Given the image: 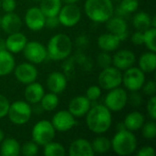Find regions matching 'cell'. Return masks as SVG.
<instances>
[{"label":"cell","mask_w":156,"mask_h":156,"mask_svg":"<svg viewBox=\"0 0 156 156\" xmlns=\"http://www.w3.org/2000/svg\"><path fill=\"white\" fill-rule=\"evenodd\" d=\"M85 116L88 129L95 134H103L112 127V112L104 104H91Z\"/></svg>","instance_id":"1"},{"label":"cell","mask_w":156,"mask_h":156,"mask_svg":"<svg viewBox=\"0 0 156 156\" xmlns=\"http://www.w3.org/2000/svg\"><path fill=\"white\" fill-rule=\"evenodd\" d=\"M46 48L48 57L50 59L55 61L65 60L71 55L73 42L68 35L59 33L50 37Z\"/></svg>","instance_id":"2"},{"label":"cell","mask_w":156,"mask_h":156,"mask_svg":"<svg viewBox=\"0 0 156 156\" xmlns=\"http://www.w3.org/2000/svg\"><path fill=\"white\" fill-rule=\"evenodd\" d=\"M84 11L90 20L101 24L113 16L114 5L112 0H86Z\"/></svg>","instance_id":"3"},{"label":"cell","mask_w":156,"mask_h":156,"mask_svg":"<svg viewBox=\"0 0 156 156\" xmlns=\"http://www.w3.org/2000/svg\"><path fill=\"white\" fill-rule=\"evenodd\" d=\"M112 151L119 156H128L137 150V138L127 129L118 130L111 140Z\"/></svg>","instance_id":"4"},{"label":"cell","mask_w":156,"mask_h":156,"mask_svg":"<svg viewBox=\"0 0 156 156\" xmlns=\"http://www.w3.org/2000/svg\"><path fill=\"white\" fill-rule=\"evenodd\" d=\"M93 63L82 52L77 53L73 57H69L63 64V73L68 79L75 77L78 72H88L92 69Z\"/></svg>","instance_id":"5"},{"label":"cell","mask_w":156,"mask_h":156,"mask_svg":"<svg viewBox=\"0 0 156 156\" xmlns=\"http://www.w3.org/2000/svg\"><path fill=\"white\" fill-rule=\"evenodd\" d=\"M33 114L31 104L25 101H16L9 105L7 117L16 125H24L29 122Z\"/></svg>","instance_id":"6"},{"label":"cell","mask_w":156,"mask_h":156,"mask_svg":"<svg viewBox=\"0 0 156 156\" xmlns=\"http://www.w3.org/2000/svg\"><path fill=\"white\" fill-rule=\"evenodd\" d=\"M32 141L38 146H44L51 141H54L56 136V130L51 122L41 120L35 123L31 131Z\"/></svg>","instance_id":"7"},{"label":"cell","mask_w":156,"mask_h":156,"mask_svg":"<svg viewBox=\"0 0 156 156\" xmlns=\"http://www.w3.org/2000/svg\"><path fill=\"white\" fill-rule=\"evenodd\" d=\"M122 70L118 69L114 66H110L101 69L98 76V83L101 90H110L120 87L122 85Z\"/></svg>","instance_id":"8"},{"label":"cell","mask_w":156,"mask_h":156,"mask_svg":"<svg viewBox=\"0 0 156 156\" xmlns=\"http://www.w3.org/2000/svg\"><path fill=\"white\" fill-rule=\"evenodd\" d=\"M128 103V93L125 89L117 87L108 90L104 99V105L112 112L122 111Z\"/></svg>","instance_id":"9"},{"label":"cell","mask_w":156,"mask_h":156,"mask_svg":"<svg viewBox=\"0 0 156 156\" xmlns=\"http://www.w3.org/2000/svg\"><path fill=\"white\" fill-rule=\"evenodd\" d=\"M123 71L122 84H123L124 88L130 91H138L142 90V87L145 82V73L134 66Z\"/></svg>","instance_id":"10"},{"label":"cell","mask_w":156,"mask_h":156,"mask_svg":"<svg viewBox=\"0 0 156 156\" xmlns=\"http://www.w3.org/2000/svg\"><path fill=\"white\" fill-rule=\"evenodd\" d=\"M25 58L34 64H41L48 58L47 48L38 41H27L22 50Z\"/></svg>","instance_id":"11"},{"label":"cell","mask_w":156,"mask_h":156,"mask_svg":"<svg viewBox=\"0 0 156 156\" xmlns=\"http://www.w3.org/2000/svg\"><path fill=\"white\" fill-rule=\"evenodd\" d=\"M58 17L61 26L73 27L80 21L81 10L76 4H65L61 6Z\"/></svg>","instance_id":"12"},{"label":"cell","mask_w":156,"mask_h":156,"mask_svg":"<svg viewBox=\"0 0 156 156\" xmlns=\"http://www.w3.org/2000/svg\"><path fill=\"white\" fill-rule=\"evenodd\" d=\"M50 122L53 127L55 128L56 132L60 133L70 131L78 123L76 118L68 110H61L57 112L53 115Z\"/></svg>","instance_id":"13"},{"label":"cell","mask_w":156,"mask_h":156,"mask_svg":"<svg viewBox=\"0 0 156 156\" xmlns=\"http://www.w3.org/2000/svg\"><path fill=\"white\" fill-rule=\"evenodd\" d=\"M13 72L16 80L24 85L36 81L38 75L37 69L30 62H23L17 66L16 65Z\"/></svg>","instance_id":"14"},{"label":"cell","mask_w":156,"mask_h":156,"mask_svg":"<svg viewBox=\"0 0 156 156\" xmlns=\"http://www.w3.org/2000/svg\"><path fill=\"white\" fill-rule=\"evenodd\" d=\"M46 16L38 6L29 7L25 14V24L32 31H39L45 27Z\"/></svg>","instance_id":"15"},{"label":"cell","mask_w":156,"mask_h":156,"mask_svg":"<svg viewBox=\"0 0 156 156\" xmlns=\"http://www.w3.org/2000/svg\"><path fill=\"white\" fill-rule=\"evenodd\" d=\"M105 23H106L107 30L110 33L116 35L119 37V39L121 40V42L124 41L128 37V36H129L128 25L124 18H122V17H119V16H116L113 15Z\"/></svg>","instance_id":"16"},{"label":"cell","mask_w":156,"mask_h":156,"mask_svg":"<svg viewBox=\"0 0 156 156\" xmlns=\"http://www.w3.org/2000/svg\"><path fill=\"white\" fill-rule=\"evenodd\" d=\"M90 107L91 102L85 95H78L72 98L69 101L68 111L75 118H80L87 114Z\"/></svg>","instance_id":"17"},{"label":"cell","mask_w":156,"mask_h":156,"mask_svg":"<svg viewBox=\"0 0 156 156\" xmlns=\"http://www.w3.org/2000/svg\"><path fill=\"white\" fill-rule=\"evenodd\" d=\"M136 62L134 53L130 49H120L112 56V66L120 70H125Z\"/></svg>","instance_id":"18"},{"label":"cell","mask_w":156,"mask_h":156,"mask_svg":"<svg viewBox=\"0 0 156 156\" xmlns=\"http://www.w3.org/2000/svg\"><path fill=\"white\" fill-rule=\"evenodd\" d=\"M46 82L50 92L59 94L66 90L68 85V78L63 72L53 71L48 74Z\"/></svg>","instance_id":"19"},{"label":"cell","mask_w":156,"mask_h":156,"mask_svg":"<svg viewBox=\"0 0 156 156\" xmlns=\"http://www.w3.org/2000/svg\"><path fill=\"white\" fill-rule=\"evenodd\" d=\"M69 154L70 156H94L91 143L84 138H78L74 140L69 148Z\"/></svg>","instance_id":"20"},{"label":"cell","mask_w":156,"mask_h":156,"mask_svg":"<svg viewBox=\"0 0 156 156\" xmlns=\"http://www.w3.org/2000/svg\"><path fill=\"white\" fill-rule=\"evenodd\" d=\"M22 27V20L17 14L14 12L5 13L1 16V29L7 35L20 31Z\"/></svg>","instance_id":"21"},{"label":"cell","mask_w":156,"mask_h":156,"mask_svg":"<svg viewBox=\"0 0 156 156\" xmlns=\"http://www.w3.org/2000/svg\"><path fill=\"white\" fill-rule=\"evenodd\" d=\"M27 42V36L20 31L9 34L5 38L6 50L11 52L12 54L22 52Z\"/></svg>","instance_id":"22"},{"label":"cell","mask_w":156,"mask_h":156,"mask_svg":"<svg viewBox=\"0 0 156 156\" xmlns=\"http://www.w3.org/2000/svg\"><path fill=\"white\" fill-rule=\"evenodd\" d=\"M26 86L27 87L24 91V97L26 101L33 105L39 103L40 100L45 94L44 87L37 81L31 82Z\"/></svg>","instance_id":"23"},{"label":"cell","mask_w":156,"mask_h":156,"mask_svg":"<svg viewBox=\"0 0 156 156\" xmlns=\"http://www.w3.org/2000/svg\"><path fill=\"white\" fill-rule=\"evenodd\" d=\"M97 43H98V47L102 51L112 52L119 48L121 44V40L116 35L108 32L100 35L97 39Z\"/></svg>","instance_id":"24"},{"label":"cell","mask_w":156,"mask_h":156,"mask_svg":"<svg viewBox=\"0 0 156 156\" xmlns=\"http://www.w3.org/2000/svg\"><path fill=\"white\" fill-rule=\"evenodd\" d=\"M125 129L131 132H137L142 129L145 122V117L143 113L138 111H133L129 112L122 122Z\"/></svg>","instance_id":"25"},{"label":"cell","mask_w":156,"mask_h":156,"mask_svg":"<svg viewBox=\"0 0 156 156\" xmlns=\"http://www.w3.org/2000/svg\"><path fill=\"white\" fill-rule=\"evenodd\" d=\"M16 60L13 54L7 50L0 51V77L7 76L13 72Z\"/></svg>","instance_id":"26"},{"label":"cell","mask_w":156,"mask_h":156,"mask_svg":"<svg viewBox=\"0 0 156 156\" xmlns=\"http://www.w3.org/2000/svg\"><path fill=\"white\" fill-rule=\"evenodd\" d=\"M138 68L144 73L154 72L156 67L155 52L148 51L143 53L138 59Z\"/></svg>","instance_id":"27"},{"label":"cell","mask_w":156,"mask_h":156,"mask_svg":"<svg viewBox=\"0 0 156 156\" xmlns=\"http://www.w3.org/2000/svg\"><path fill=\"white\" fill-rule=\"evenodd\" d=\"M20 154V144L15 138H5L0 144V155L17 156Z\"/></svg>","instance_id":"28"},{"label":"cell","mask_w":156,"mask_h":156,"mask_svg":"<svg viewBox=\"0 0 156 156\" xmlns=\"http://www.w3.org/2000/svg\"><path fill=\"white\" fill-rule=\"evenodd\" d=\"M151 20H152V17L148 13L144 11H141L134 15L133 19V27L137 31L144 32L147 30L148 28L152 27Z\"/></svg>","instance_id":"29"},{"label":"cell","mask_w":156,"mask_h":156,"mask_svg":"<svg viewBox=\"0 0 156 156\" xmlns=\"http://www.w3.org/2000/svg\"><path fill=\"white\" fill-rule=\"evenodd\" d=\"M62 6L61 0H41L39 8L46 17L58 16Z\"/></svg>","instance_id":"30"},{"label":"cell","mask_w":156,"mask_h":156,"mask_svg":"<svg viewBox=\"0 0 156 156\" xmlns=\"http://www.w3.org/2000/svg\"><path fill=\"white\" fill-rule=\"evenodd\" d=\"M91 146L93 149L94 154H103L108 153L112 149V144L111 140L105 136L99 135L97 136L92 142H91Z\"/></svg>","instance_id":"31"},{"label":"cell","mask_w":156,"mask_h":156,"mask_svg":"<svg viewBox=\"0 0 156 156\" xmlns=\"http://www.w3.org/2000/svg\"><path fill=\"white\" fill-rule=\"evenodd\" d=\"M58 102L59 100L58 94L53 92H48L44 94V96L39 101V105L41 106L44 112H53L58 107Z\"/></svg>","instance_id":"32"},{"label":"cell","mask_w":156,"mask_h":156,"mask_svg":"<svg viewBox=\"0 0 156 156\" xmlns=\"http://www.w3.org/2000/svg\"><path fill=\"white\" fill-rule=\"evenodd\" d=\"M67 154L65 147L57 142L51 141L43 146V154L45 156H65Z\"/></svg>","instance_id":"33"},{"label":"cell","mask_w":156,"mask_h":156,"mask_svg":"<svg viewBox=\"0 0 156 156\" xmlns=\"http://www.w3.org/2000/svg\"><path fill=\"white\" fill-rule=\"evenodd\" d=\"M155 27H150L147 30L144 31V45H145L146 48L149 51H156L155 46Z\"/></svg>","instance_id":"34"},{"label":"cell","mask_w":156,"mask_h":156,"mask_svg":"<svg viewBox=\"0 0 156 156\" xmlns=\"http://www.w3.org/2000/svg\"><path fill=\"white\" fill-rule=\"evenodd\" d=\"M142 134L144 138L147 140H153L156 137V123L155 121H151L148 122H144L142 127Z\"/></svg>","instance_id":"35"},{"label":"cell","mask_w":156,"mask_h":156,"mask_svg":"<svg viewBox=\"0 0 156 156\" xmlns=\"http://www.w3.org/2000/svg\"><path fill=\"white\" fill-rule=\"evenodd\" d=\"M38 154V145L31 141L20 145V154L24 156H35Z\"/></svg>","instance_id":"36"},{"label":"cell","mask_w":156,"mask_h":156,"mask_svg":"<svg viewBox=\"0 0 156 156\" xmlns=\"http://www.w3.org/2000/svg\"><path fill=\"white\" fill-rule=\"evenodd\" d=\"M96 62L101 69H104L112 65V57L110 55V52L102 51L97 56Z\"/></svg>","instance_id":"37"},{"label":"cell","mask_w":156,"mask_h":156,"mask_svg":"<svg viewBox=\"0 0 156 156\" xmlns=\"http://www.w3.org/2000/svg\"><path fill=\"white\" fill-rule=\"evenodd\" d=\"M119 6L127 12L128 14H133L136 12L139 8V1L138 0H121Z\"/></svg>","instance_id":"38"},{"label":"cell","mask_w":156,"mask_h":156,"mask_svg":"<svg viewBox=\"0 0 156 156\" xmlns=\"http://www.w3.org/2000/svg\"><path fill=\"white\" fill-rule=\"evenodd\" d=\"M101 92L102 90L99 85H91L87 89L85 96L90 101V102H95L101 98Z\"/></svg>","instance_id":"39"},{"label":"cell","mask_w":156,"mask_h":156,"mask_svg":"<svg viewBox=\"0 0 156 156\" xmlns=\"http://www.w3.org/2000/svg\"><path fill=\"white\" fill-rule=\"evenodd\" d=\"M146 111H147V113L150 117L151 120L153 121H155L156 120V97L155 95L154 96H151L148 102H147V105H146Z\"/></svg>","instance_id":"40"},{"label":"cell","mask_w":156,"mask_h":156,"mask_svg":"<svg viewBox=\"0 0 156 156\" xmlns=\"http://www.w3.org/2000/svg\"><path fill=\"white\" fill-rule=\"evenodd\" d=\"M128 102L132 107L137 108L143 103V96L138 91H131V94L128 95Z\"/></svg>","instance_id":"41"},{"label":"cell","mask_w":156,"mask_h":156,"mask_svg":"<svg viewBox=\"0 0 156 156\" xmlns=\"http://www.w3.org/2000/svg\"><path fill=\"white\" fill-rule=\"evenodd\" d=\"M89 37L86 35H80L75 38L74 41V45L77 47V48L79 49V51H83L84 49L87 48V47L89 46Z\"/></svg>","instance_id":"42"},{"label":"cell","mask_w":156,"mask_h":156,"mask_svg":"<svg viewBox=\"0 0 156 156\" xmlns=\"http://www.w3.org/2000/svg\"><path fill=\"white\" fill-rule=\"evenodd\" d=\"M143 89V92L146 95V96H154L156 93V86L155 81L154 80H148L145 81L144 84L142 87Z\"/></svg>","instance_id":"43"},{"label":"cell","mask_w":156,"mask_h":156,"mask_svg":"<svg viewBox=\"0 0 156 156\" xmlns=\"http://www.w3.org/2000/svg\"><path fill=\"white\" fill-rule=\"evenodd\" d=\"M9 105H10V102L8 99L3 94H0V119L6 117Z\"/></svg>","instance_id":"44"},{"label":"cell","mask_w":156,"mask_h":156,"mask_svg":"<svg viewBox=\"0 0 156 156\" xmlns=\"http://www.w3.org/2000/svg\"><path fill=\"white\" fill-rule=\"evenodd\" d=\"M16 7V0H1V8L5 13L14 12Z\"/></svg>","instance_id":"45"},{"label":"cell","mask_w":156,"mask_h":156,"mask_svg":"<svg viewBox=\"0 0 156 156\" xmlns=\"http://www.w3.org/2000/svg\"><path fill=\"white\" fill-rule=\"evenodd\" d=\"M137 156H154L155 155V151L154 148L153 146L150 145H145L141 147L140 149H138L137 153H136Z\"/></svg>","instance_id":"46"},{"label":"cell","mask_w":156,"mask_h":156,"mask_svg":"<svg viewBox=\"0 0 156 156\" xmlns=\"http://www.w3.org/2000/svg\"><path fill=\"white\" fill-rule=\"evenodd\" d=\"M60 26L59 20L58 16H48L46 17V22H45V27H48V28H57L58 27Z\"/></svg>","instance_id":"47"},{"label":"cell","mask_w":156,"mask_h":156,"mask_svg":"<svg viewBox=\"0 0 156 156\" xmlns=\"http://www.w3.org/2000/svg\"><path fill=\"white\" fill-rule=\"evenodd\" d=\"M131 41L133 44L136 45V46H141L144 45V32L141 31H137L134 32L132 37H131Z\"/></svg>","instance_id":"48"},{"label":"cell","mask_w":156,"mask_h":156,"mask_svg":"<svg viewBox=\"0 0 156 156\" xmlns=\"http://www.w3.org/2000/svg\"><path fill=\"white\" fill-rule=\"evenodd\" d=\"M113 15H115L116 16H119V17H122V18H126L127 16H130V14H128L127 12H125L124 10H122L119 5L114 8V12H113Z\"/></svg>","instance_id":"49"},{"label":"cell","mask_w":156,"mask_h":156,"mask_svg":"<svg viewBox=\"0 0 156 156\" xmlns=\"http://www.w3.org/2000/svg\"><path fill=\"white\" fill-rule=\"evenodd\" d=\"M6 50V46H5V39L0 37V51Z\"/></svg>","instance_id":"50"},{"label":"cell","mask_w":156,"mask_h":156,"mask_svg":"<svg viewBox=\"0 0 156 156\" xmlns=\"http://www.w3.org/2000/svg\"><path fill=\"white\" fill-rule=\"evenodd\" d=\"M79 0H61L62 3L64 4H76Z\"/></svg>","instance_id":"51"},{"label":"cell","mask_w":156,"mask_h":156,"mask_svg":"<svg viewBox=\"0 0 156 156\" xmlns=\"http://www.w3.org/2000/svg\"><path fill=\"white\" fill-rule=\"evenodd\" d=\"M151 26H152V27H155L156 28V17L155 16H153V17H152V20H151Z\"/></svg>","instance_id":"52"},{"label":"cell","mask_w":156,"mask_h":156,"mask_svg":"<svg viewBox=\"0 0 156 156\" xmlns=\"http://www.w3.org/2000/svg\"><path fill=\"white\" fill-rule=\"evenodd\" d=\"M5 139V133L3 132V130L0 129V144L2 143V141Z\"/></svg>","instance_id":"53"},{"label":"cell","mask_w":156,"mask_h":156,"mask_svg":"<svg viewBox=\"0 0 156 156\" xmlns=\"http://www.w3.org/2000/svg\"><path fill=\"white\" fill-rule=\"evenodd\" d=\"M112 1H116V2H120L121 0H112Z\"/></svg>","instance_id":"54"},{"label":"cell","mask_w":156,"mask_h":156,"mask_svg":"<svg viewBox=\"0 0 156 156\" xmlns=\"http://www.w3.org/2000/svg\"><path fill=\"white\" fill-rule=\"evenodd\" d=\"M0 29H1V16H0Z\"/></svg>","instance_id":"55"},{"label":"cell","mask_w":156,"mask_h":156,"mask_svg":"<svg viewBox=\"0 0 156 156\" xmlns=\"http://www.w3.org/2000/svg\"><path fill=\"white\" fill-rule=\"evenodd\" d=\"M0 9H1V0H0Z\"/></svg>","instance_id":"56"},{"label":"cell","mask_w":156,"mask_h":156,"mask_svg":"<svg viewBox=\"0 0 156 156\" xmlns=\"http://www.w3.org/2000/svg\"><path fill=\"white\" fill-rule=\"evenodd\" d=\"M36 1H41V0H36Z\"/></svg>","instance_id":"57"}]
</instances>
